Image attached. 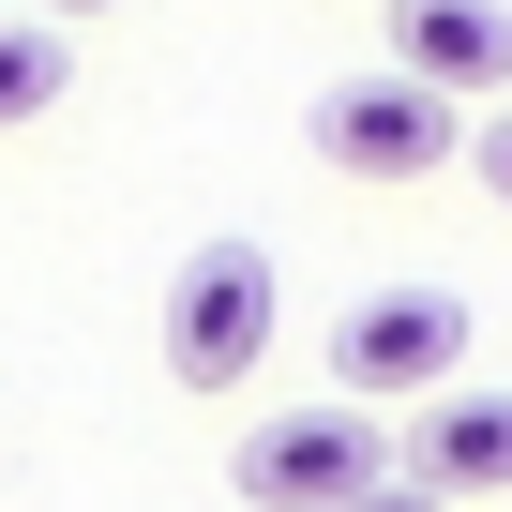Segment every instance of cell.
Segmentation results:
<instances>
[{
    "label": "cell",
    "instance_id": "obj_1",
    "mask_svg": "<svg viewBox=\"0 0 512 512\" xmlns=\"http://www.w3.org/2000/svg\"><path fill=\"white\" fill-rule=\"evenodd\" d=\"M272 332H287L272 256H256V241H196L181 287H166V377L181 392H241L256 362H272Z\"/></svg>",
    "mask_w": 512,
    "mask_h": 512
},
{
    "label": "cell",
    "instance_id": "obj_2",
    "mask_svg": "<svg viewBox=\"0 0 512 512\" xmlns=\"http://www.w3.org/2000/svg\"><path fill=\"white\" fill-rule=\"evenodd\" d=\"M392 482V437H377V407H272V422H241V497L256 512H347V497H377Z\"/></svg>",
    "mask_w": 512,
    "mask_h": 512
},
{
    "label": "cell",
    "instance_id": "obj_3",
    "mask_svg": "<svg viewBox=\"0 0 512 512\" xmlns=\"http://www.w3.org/2000/svg\"><path fill=\"white\" fill-rule=\"evenodd\" d=\"M332 377H347V407H437L452 377H467V302L452 287H362L347 317H332Z\"/></svg>",
    "mask_w": 512,
    "mask_h": 512
},
{
    "label": "cell",
    "instance_id": "obj_4",
    "mask_svg": "<svg viewBox=\"0 0 512 512\" xmlns=\"http://www.w3.org/2000/svg\"><path fill=\"white\" fill-rule=\"evenodd\" d=\"M302 136H317V166H347V181H437V166L467 151V106H437L422 76H332Z\"/></svg>",
    "mask_w": 512,
    "mask_h": 512
},
{
    "label": "cell",
    "instance_id": "obj_5",
    "mask_svg": "<svg viewBox=\"0 0 512 512\" xmlns=\"http://www.w3.org/2000/svg\"><path fill=\"white\" fill-rule=\"evenodd\" d=\"M392 76L437 106H512V0H392Z\"/></svg>",
    "mask_w": 512,
    "mask_h": 512
},
{
    "label": "cell",
    "instance_id": "obj_6",
    "mask_svg": "<svg viewBox=\"0 0 512 512\" xmlns=\"http://www.w3.org/2000/svg\"><path fill=\"white\" fill-rule=\"evenodd\" d=\"M407 482L452 512V497H512V392H482V377H452L422 422H407Z\"/></svg>",
    "mask_w": 512,
    "mask_h": 512
},
{
    "label": "cell",
    "instance_id": "obj_7",
    "mask_svg": "<svg viewBox=\"0 0 512 512\" xmlns=\"http://www.w3.org/2000/svg\"><path fill=\"white\" fill-rule=\"evenodd\" d=\"M61 76H76V46H61L46 16H0V136L46 121V106H61Z\"/></svg>",
    "mask_w": 512,
    "mask_h": 512
},
{
    "label": "cell",
    "instance_id": "obj_8",
    "mask_svg": "<svg viewBox=\"0 0 512 512\" xmlns=\"http://www.w3.org/2000/svg\"><path fill=\"white\" fill-rule=\"evenodd\" d=\"M467 166H482V196L512 211V106H482V136H467Z\"/></svg>",
    "mask_w": 512,
    "mask_h": 512
},
{
    "label": "cell",
    "instance_id": "obj_9",
    "mask_svg": "<svg viewBox=\"0 0 512 512\" xmlns=\"http://www.w3.org/2000/svg\"><path fill=\"white\" fill-rule=\"evenodd\" d=\"M347 512H437V497H422V482H377V497H347Z\"/></svg>",
    "mask_w": 512,
    "mask_h": 512
},
{
    "label": "cell",
    "instance_id": "obj_10",
    "mask_svg": "<svg viewBox=\"0 0 512 512\" xmlns=\"http://www.w3.org/2000/svg\"><path fill=\"white\" fill-rule=\"evenodd\" d=\"M46 16H106V0H46Z\"/></svg>",
    "mask_w": 512,
    "mask_h": 512
}]
</instances>
